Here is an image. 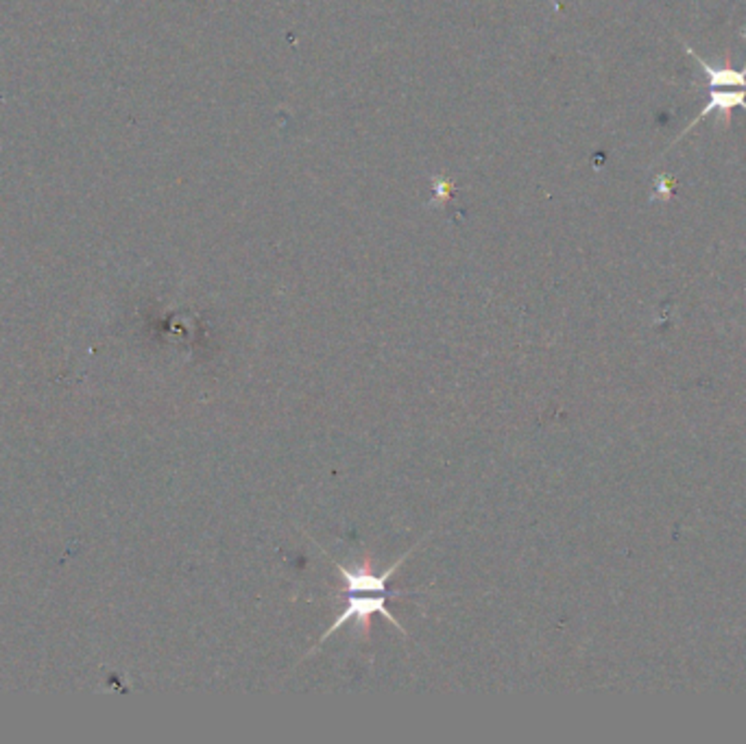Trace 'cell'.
I'll list each match as a JSON object with an SVG mask.
<instances>
[{
  "label": "cell",
  "mask_w": 746,
  "mask_h": 744,
  "mask_svg": "<svg viewBox=\"0 0 746 744\" xmlns=\"http://www.w3.org/2000/svg\"><path fill=\"white\" fill-rule=\"evenodd\" d=\"M690 55L703 66L705 75H707V84L712 90H716V88H744L746 90V66H744V70H740V73L733 68H712L694 51H690Z\"/></svg>",
  "instance_id": "3957f363"
},
{
  "label": "cell",
  "mask_w": 746,
  "mask_h": 744,
  "mask_svg": "<svg viewBox=\"0 0 746 744\" xmlns=\"http://www.w3.org/2000/svg\"><path fill=\"white\" fill-rule=\"evenodd\" d=\"M733 108H742V110L746 112V90H744V88H740V90H731V92H720L718 88H716V90H712V97H709V103L703 108V112L694 118L692 125H688V129H685L683 134H679V138H683V136L688 134L690 129L696 125V123H701L703 118H705V116H709L712 112H722V116H725V123H729V121H731V110H733ZM679 138H677V140H679Z\"/></svg>",
  "instance_id": "7a4b0ae2"
},
{
  "label": "cell",
  "mask_w": 746,
  "mask_h": 744,
  "mask_svg": "<svg viewBox=\"0 0 746 744\" xmlns=\"http://www.w3.org/2000/svg\"><path fill=\"white\" fill-rule=\"evenodd\" d=\"M417 546H419V544H414L408 552H404V557H399V559H397L393 565H390V568H388L386 572H382V574H373L371 565H369V559H366V561H364V565H360V568L349 570V568H345V565H340L338 561L330 559V554H327L325 550H321V552L325 554V557H327L332 563H334L336 572H338L343 578H345V587H347V605H345V611H343L340 616L334 620V624H332V627H330V629L321 635V640H319V642L310 648V651H308V655H312V653L316 651V648H321V644L327 640V637H330L332 633H336L338 629L345 627L347 622H356L358 631H360L362 635H369V627H371V622H369V620H371L373 613H382V616H384L390 624H393V627H395L397 631L406 633L404 629H401V624L397 622V618H395L393 613H390V609L386 607V602H388V598H393V596H410V592H393V589H388V585H386V583H388V578H393V576H395L397 568H399V565L410 557V554L414 552V548H417Z\"/></svg>",
  "instance_id": "6da1fadb"
}]
</instances>
